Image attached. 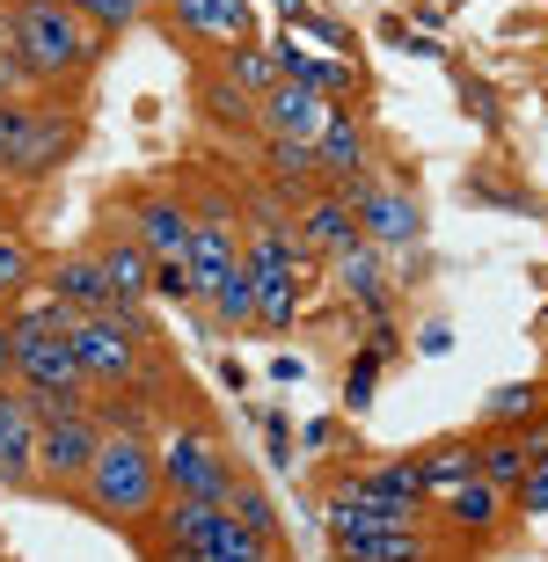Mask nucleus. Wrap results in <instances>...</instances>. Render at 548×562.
<instances>
[{"instance_id": "nucleus-20", "label": "nucleus", "mask_w": 548, "mask_h": 562, "mask_svg": "<svg viewBox=\"0 0 548 562\" xmlns=\"http://www.w3.org/2000/svg\"><path fill=\"white\" fill-rule=\"evenodd\" d=\"M264 168H271L278 198H293V205H307V198L322 190V161H315V146H300V139H264Z\"/></svg>"}, {"instance_id": "nucleus-36", "label": "nucleus", "mask_w": 548, "mask_h": 562, "mask_svg": "<svg viewBox=\"0 0 548 562\" xmlns=\"http://www.w3.org/2000/svg\"><path fill=\"white\" fill-rule=\"evenodd\" d=\"M30 278H37V256L22 249V241H8V234H0V292H22Z\"/></svg>"}, {"instance_id": "nucleus-7", "label": "nucleus", "mask_w": 548, "mask_h": 562, "mask_svg": "<svg viewBox=\"0 0 548 562\" xmlns=\"http://www.w3.org/2000/svg\"><path fill=\"white\" fill-rule=\"evenodd\" d=\"M322 519H329V541H344V533H388V526H417V504L380 497L366 475H344V482H329Z\"/></svg>"}, {"instance_id": "nucleus-39", "label": "nucleus", "mask_w": 548, "mask_h": 562, "mask_svg": "<svg viewBox=\"0 0 548 562\" xmlns=\"http://www.w3.org/2000/svg\"><path fill=\"white\" fill-rule=\"evenodd\" d=\"M512 497H519V512H548V460L519 482V490H512Z\"/></svg>"}, {"instance_id": "nucleus-9", "label": "nucleus", "mask_w": 548, "mask_h": 562, "mask_svg": "<svg viewBox=\"0 0 548 562\" xmlns=\"http://www.w3.org/2000/svg\"><path fill=\"white\" fill-rule=\"evenodd\" d=\"M190 271H198V300H205L220 278L242 271V241H234V205L227 198H212L205 212H190Z\"/></svg>"}, {"instance_id": "nucleus-27", "label": "nucleus", "mask_w": 548, "mask_h": 562, "mask_svg": "<svg viewBox=\"0 0 548 562\" xmlns=\"http://www.w3.org/2000/svg\"><path fill=\"white\" fill-rule=\"evenodd\" d=\"M220 74H227V81L242 88L249 103L264 95V88L286 81V74H278V52H271V44H242V52H227V66H220Z\"/></svg>"}, {"instance_id": "nucleus-22", "label": "nucleus", "mask_w": 548, "mask_h": 562, "mask_svg": "<svg viewBox=\"0 0 548 562\" xmlns=\"http://www.w3.org/2000/svg\"><path fill=\"white\" fill-rule=\"evenodd\" d=\"M337 562H432V541H424L417 526H388V533H344Z\"/></svg>"}, {"instance_id": "nucleus-42", "label": "nucleus", "mask_w": 548, "mask_h": 562, "mask_svg": "<svg viewBox=\"0 0 548 562\" xmlns=\"http://www.w3.org/2000/svg\"><path fill=\"white\" fill-rule=\"evenodd\" d=\"M0 59H8V37H0Z\"/></svg>"}, {"instance_id": "nucleus-23", "label": "nucleus", "mask_w": 548, "mask_h": 562, "mask_svg": "<svg viewBox=\"0 0 548 562\" xmlns=\"http://www.w3.org/2000/svg\"><path fill=\"white\" fill-rule=\"evenodd\" d=\"M198 562H278V541H264V533H249L234 512H220V526L198 541Z\"/></svg>"}, {"instance_id": "nucleus-1", "label": "nucleus", "mask_w": 548, "mask_h": 562, "mask_svg": "<svg viewBox=\"0 0 548 562\" xmlns=\"http://www.w3.org/2000/svg\"><path fill=\"white\" fill-rule=\"evenodd\" d=\"M0 37L44 88H74L103 66V30L81 22L66 0H0Z\"/></svg>"}, {"instance_id": "nucleus-17", "label": "nucleus", "mask_w": 548, "mask_h": 562, "mask_svg": "<svg viewBox=\"0 0 548 562\" xmlns=\"http://www.w3.org/2000/svg\"><path fill=\"white\" fill-rule=\"evenodd\" d=\"M96 263H103V278H110V300L125 314H139V300L154 292V256L132 241V234H110L103 249H96Z\"/></svg>"}, {"instance_id": "nucleus-8", "label": "nucleus", "mask_w": 548, "mask_h": 562, "mask_svg": "<svg viewBox=\"0 0 548 562\" xmlns=\"http://www.w3.org/2000/svg\"><path fill=\"white\" fill-rule=\"evenodd\" d=\"M329 117H337V103H329V95H315V88H300V81H278V88H264V95H256V132H264V139L315 146Z\"/></svg>"}, {"instance_id": "nucleus-34", "label": "nucleus", "mask_w": 548, "mask_h": 562, "mask_svg": "<svg viewBox=\"0 0 548 562\" xmlns=\"http://www.w3.org/2000/svg\"><path fill=\"white\" fill-rule=\"evenodd\" d=\"M366 482H373L380 497H402V504H424V475H417V460H388V468H366Z\"/></svg>"}, {"instance_id": "nucleus-5", "label": "nucleus", "mask_w": 548, "mask_h": 562, "mask_svg": "<svg viewBox=\"0 0 548 562\" xmlns=\"http://www.w3.org/2000/svg\"><path fill=\"white\" fill-rule=\"evenodd\" d=\"M161 490L169 497H198V504H227L234 490V460L227 446H220V431H205V424H176L161 446Z\"/></svg>"}, {"instance_id": "nucleus-43", "label": "nucleus", "mask_w": 548, "mask_h": 562, "mask_svg": "<svg viewBox=\"0 0 548 562\" xmlns=\"http://www.w3.org/2000/svg\"><path fill=\"white\" fill-rule=\"evenodd\" d=\"M432 562H439V555H432Z\"/></svg>"}, {"instance_id": "nucleus-38", "label": "nucleus", "mask_w": 548, "mask_h": 562, "mask_svg": "<svg viewBox=\"0 0 548 562\" xmlns=\"http://www.w3.org/2000/svg\"><path fill=\"white\" fill-rule=\"evenodd\" d=\"M139 555L147 562H198V548H183V541H169L161 526H147V533H139Z\"/></svg>"}, {"instance_id": "nucleus-4", "label": "nucleus", "mask_w": 548, "mask_h": 562, "mask_svg": "<svg viewBox=\"0 0 548 562\" xmlns=\"http://www.w3.org/2000/svg\"><path fill=\"white\" fill-rule=\"evenodd\" d=\"M66 344H74V366H81L88 387H132V380H139V358H147V322L125 314V307L74 314Z\"/></svg>"}, {"instance_id": "nucleus-33", "label": "nucleus", "mask_w": 548, "mask_h": 562, "mask_svg": "<svg viewBox=\"0 0 548 562\" xmlns=\"http://www.w3.org/2000/svg\"><path fill=\"white\" fill-rule=\"evenodd\" d=\"M337 271H344V292H359L366 307H380V263H373L366 241H351V249L337 256Z\"/></svg>"}, {"instance_id": "nucleus-13", "label": "nucleus", "mask_w": 548, "mask_h": 562, "mask_svg": "<svg viewBox=\"0 0 548 562\" xmlns=\"http://www.w3.org/2000/svg\"><path fill=\"white\" fill-rule=\"evenodd\" d=\"M74 139H81V125H74V117L37 110V117H30V132L15 139V154H8L0 168H8V176H22V183H37V176H52V168L74 154Z\"/></svg>"}, {"instance_id": "nucleus-19", "label": "nucleus", "mask_w": 548, "mask_h": 562, "mask_svg": "<svg viewBox=\"0 0 548 562\" xmlns=\"http://www.w3.org/2000/svg\"><path fill=\"white\" fill-rule=\"evenodd\" d=\"M271 52H278V74H286V81L315 88V95H329V103H337L344 88H359V66H351V59H315V52L293 44V37H278Z\"/></svg>"}, {"instance_id": "nucleus-29", "label": "nucleus", "mask_w": 548, "mask_h": 562, "mask_svg": "<svg viewBox=\"0 0 548 562\" xmlns=\"http://www.w3.org/2000/svg\"><path fill=\"white\" fill-rule=\"evenodd\" d=\"M300 271H278V278H256V322L264 329H293V314H300Z\"/></svg>"}, {"instance_id": "nucleus-21", "label": "nucleus", "mask_w": 548, "mask_h": 562, "mask_svg": "<svg viewBox=\"0 0 548 562\" xmlns=\"http://www.w3.org/2000/svg\"><path fill=\"white\" fill-rule=\"evenodd\" d=\"M476 475L490 482V490H519V482L534 475V446H527V431H490L483 446H476Z\"/></svg>"}, {"instance_id": "nucleus-15", "label": "nucleus", "mask_w": 548, "mask_h": 562, "mask_svg": "<svg viewBox=\"0 0 548 562\" xmlns=\"http://www.w3.org/2000/svg\"><path fill=\"white\" fill-rule=\"evenodd\" d=\"M0 490H37V424L15 387H0Z\"/></svg>"}, {"instance_id": "nucleus-2", "label": "nucleus", "mask_w": 548, "mask_h": 562, "mask_svg": "<svg viewBox=\"0 0 548 562\" xmlns=\"http://www.w3.org/2000/svg\"><path fill=\"white\" fill-rule=\"evenodd\" d=\"M81 504H88L103 526H118V533H132V541H139V533L161 519V504H169L154 438L103 431V446H96V468H88V482H81Z\"/></svg>"}, {"instance_id": "nucleus-28", "label": "nucleus", "mask_w": 548, "mask_h": 562, "mask_svg": "<svg viewBox=\"0 0 548 562\" xmlns=\"http://www.w3.org/2000/svg\"><path fill=\"white\" fill-rule=\"evenodd\" d=\"M417 475H424V490H461L468 475H476V446L468 438H454V446H432V453H417Z\"/></svg>"}, {"instance_id": "nucleus-35", "label": "nucleus", "mask_w": 548, "mask_h": 562, "mask_svg": "<svg viewBox=\"0 0 548 562\" xmlns=\"http://www.w3.org/2000/svg\"><path fill=\"white\" fill-rule=\"evenodd\" d=\"M154 292H161V300H198V271H190L183 256H161V263H154Z\"/></svg>"}, {"instance_id": "nucleus-14", "label": "nucleus", "mask_w": 548, "mask_h": 562, "mask_svg": "<svg viewBox=\"0 0 548 562\" xmlns=\"http://www.w3.org/2000/svg\"><path fill=\"white\" fill-rule=\"evenodd\" d=\"M132 241L161 263V256H190V205L169 198V190H147L132 198Z\"/></svg>"}, {"instance_id": "nucleus-11", "label": "nucleus", "mask_w": 548, "mask_h": 562, "mask_svg": "<svg viewBox=\"0 0 548 562\" xmlns=\"http://www.w3.org/2000/svg\"><path fill=\"white\" fill-rule=\"evenodd\" d=\"M315 161H322V190H337V198H351V190L366 183V161H373V146H366V125L351 117V110H337V117L322 125Z\"/></svg>"}, {"instance_id": "nucleus-41", "label": "nucleus", "mask_w": 548, "mask_h": 562, "mask_svg": "<svg viewBox=\"0 0 548 562\" xmlns=\"http://www.w3.org/2000/svg\"><path fill=\"white\" fill-rule=\"evenodd\" d=\"M278 8H286V15H300V8H307V0H278Z\"/></svg>"}, {"instance_id": "nucleus-37", "label": "nucleus", "mask_w": 548, "mask_h": 562, "mask_svg": "<svg viewBox=\"0 0 548 562\" xmlns=\"http://www.w3.org/2000/svg\"><path fill=\"white\" fill-rule=\"evenodd\" d=\"M373 380H380V344L359 358V366H351V380H344V402H351V409H366V395H373Z\"/></svg>"}, {"instance_id": "nucleus-40", "label": "nucleus", "mask_w": 548, "mask_h": 562, "mask_svg": "<svg viewBox=\"0 0 548 562\" xmlns=\"http://www.w3.org/2000/svg\"><path fill=\"white\" fill-rule=\"evenodd\" d=\"M0 387H15V322L0 314Z\"/></svg>"}, {"instance_id": "nucleus-16", "label": "nucleus", "mask_w": 548, "mask_h": 562, "mask_svg": "<svg viewBox=\"0 0 548 562\" xmlns=\"http://www.w3.org/2000/svg\"><path fill=\"white\" fill-rule=\"evenodd\" d=\"M300 249H322V256H344L351 241H359V212H351V198H337V190H315L307 205H300Z\"/></svg>"}, {"instance_id": "nucleus-30", "label": "nucleus", "mask_w": 548, "mask_h": 562, "mask_svg": "<svg viewBox=\"0 0 548 562\" xmlns=\"http://www.w3.org/2000/svg\"><path fill=\"white\" fill-rule=\"evenodd\" d=\"M81 22H96L103 37H118V30H139L147 15H161V0H66Z\"/></svg>"}, {"instance_id": "nucleus-24", "label": "nucleus", "mask_w": 548, "mask_h": 562, "mask_svg": "<svg viewBox=\"0 0 548 562\" xmlns=\"http://www.w3.org/2000/svg\"><path fill=\"white\" fill-rule=\"evenodd\" d=\"M548 417V380H519V387H497L483 402V424L490 431H527V424Z\"/></svg>"}, {"instance_id": "nucleus-25", "label": "nucleus", "mask_w": 548, "mask_h": 562, "mask_svg": "<svg viewBox=\"0 0 548 562\" xmlns=\"http://www.w3.org/2000/svg\"><path fill=\"white\" fill-rule=\"evenodd\" d=\"M198 110H205V125H220V132H256V103L227 74H198Z\"/></svg>"}, {"instance_id": "nucleus-10", "label": "nucleus", "mask_w": 548, "mask_h": 562, "mask_svg": "<svg viewBox=\"0 0 548 562\" xmlns=\"http://www.w3.org/2000/svg\"><path fill=\"white\" fill-rule=\"evenodd\" d=\"M169 30L205 44H249L256 37V0H161Z\"/></svg>"}, {"instance_id": "nucleus-26", "label": "nucleus", "mask_w": 548, "mask_h": 562, "mask_svg": "<svg viewBox=\"0 0 548 562\" xmlns=\"http://www.w3.org/2000/svg\"><path fill=\"white\" fill-rule=\"evenodd\" d=\"M446 512H454L461 533H490V526L505 519V490H490L483 475H468L461 490H446Z\"/></svg>"}, {"instance_id": "nucleus-12", "label": "nucleus", "mask_w": 548, "mask_h": 562, "mask_svg": "<svg viewBox=\"0 0 548 562\" xmlns=\"http://www.w3.org/2000/svg\"><path fill=\"white\" fill-rule=\"evenodd\" d=\"M351 212H359V241L366 249H402V241H417V205L402 198V190H380V183H359L351 190Z\"/></svg>"}, {"instance_id": "nucleus-32", "label": "nucleus", "mask_w": 548, "mask_h": 562, "mask_svg": "<svg viewBox=\"0 0 548 562\" xmlns=\"http://www.w3.org/2000/svg\"><path fill=\"white\" fill-rule=\"evenodd\" d=\"M205 300H212V314H220V322H256V278H249V263H242L234 278H220Z\"/></svg>"}, {"instance_id": "nucleus-31", "label": "nucleus", "mask_w": 548, "mask_h": 562, "mask_svg": "<svg viewBox=\"0 0 548 562\" xmlns=\"http://www.w3.org/2000/svg\"><path fill=\"white\" fill-rule=\"evenodd\" d=\"M227 512H234L242 526H249V533H264V541H278V504L264 497L256 482H242V475H234V490H227Z\"/></svg>"}, {"instance_id": "nucleus-6", "label": "nucleus", "mask_w": 548, "mask_h": 562, "mask_svg": "<svg viewBox=\"0 0 548 562\" xmlns=\"http://www.w3.org/2000/svg\"><path fill=\"white\" fill-rule=\"evenodd\" d=\"M96 446H103V424H96V417H52V424H37V490L81 497L88 468H96Z\"/></svg>"}, {"instance_id": "nucleus-3", "label": "nucleus", "mask_w": 548, "mask_h": 562, "mask_svg": "<svg viewBox=\"0 0 548 562\" xmlns=\"http://www.w3.org/2000/svg\"><path fill=\"white\" fill-rule=\"evenodd\" d=\"M8 322H15V387H37V395H81L88 380H81V366H74V344H66L74 314L44 292L37 307L8 314Z\"/></svg>"}, {"instance_id": "nucleus-18", "label": "nucleus", "mask_w": 548, "mask_h": 562, "mask_svg": "<svg viewBox=\"0 0 548 562\" xmlns=\"http://www.w3.org/2000/svg\"><path fill=\"white\" fill-rule=\"evenodd\" d=\"M52 300H59L66 314H110L118 307V300H110V278H103V263H96V249L88 256H66L59 271H52Z\"/></svg>"}]
</instances>
